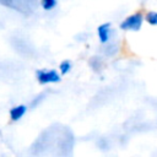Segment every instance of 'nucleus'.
<instances>
[{
    "label": "nucleus",
    "mask_w": 157,
    "mask_h": 157,
    "mask_svg": "<svg viewBox=\"0 0 157 157\" xmlns=\"http://www.w3.org/2000/svg\"><path fill=\"white\" fill-rule=\"evenodd\" d=\"M145 21L151 26H157V12L156 11H148L145 16Z\"/></svg>",
    "instance_id": "6"
},
{
    "label": "nucleus",
    "mask_w": 157,
    "mask_h": 157,
    "mask_svg": "<svg viewBox=\"0 0 157 157\" xmlns=\"http://www.w3.org/2000/svg\"><path fill=\"white\" fill-rule=\"evenodd\" d=\"M144 21H145V16L140 12H135V13L128 16L125 20H123V22L119 25V28L123 31L137 32V31H140Z\"/></svg>",
    "instance_id": "1"
},
{
    "label": "nucleus",
    "mask_w": 157,
    "mask_h": 157,
    "mask_svg": "<svg viewBox=\"0 0 157 157\" xmlns=\"http://www.w3.org/2000/svg\"><path fill=\"white\" fill-rule=\"evenodd\" d=\"M71 69H72V64H71V61H69V60H64V61L60 63L59 71H60L61 75H66V74H69V72L71 71Z\"/></svg>",
    "instance_id": "5"
},
{
    "label": "nucleus",
    "mask_w": 157,
    "mask_h": 157,
    "mask_svg": "<svg viewBox=\"0 0 157 157\" xmlns=\"http://www.w3.org/2000/svg\"><path fill=\"white\" fill-rule=\"evenodd\" d=\"M37 81L40 85H48V83H56L61 80V74L56 70H37L36 71Z\"/></svg>",
    "instance_id": "2"
},
{
    "label": "nucleus",
    "mask_w": 157,
    "mask_h": 157,
    "mask_svg": "<svg viewBox=\"0 0 157 157\" xmlns=\"http://www.w3.org/2000/svg\"><path fill=\"white\" fill-rule=\"evenodd\" d=\"M110 32H112V28H110V23H102L98 26L97 28V34H98V38H99V42L101 43H107L109 40V37H110Z\"/></svg>",
    "instance_id": "3"
},
{
    "label": "nucleus",
    "mask_w": 157,
    "mask_h": 157,
    "mask_svg": "<svg viewBox=\"0 0 157 157\" xmlns=\"http://www.w3.org/2000/svg\"><path fill=\"white\" fill-rule=\"evenodd\" d=\"M27 112V107L25 104H18V105H15L10 109V119L12 121H18Z\"/></svg>",
    "instance_id": "4"
},
{
    "label": "nucleus",
    "mask_w": 157,
    "mask_h": 157,
    "mask_svg": "<svg viewBox=\"0 0 157 157\" xmlns=\"http://www.w3.org/2000/svg\"><path fill=\"white\" fill-rule=\"evenodd\" d=\"M56 0H40V5L45 11H52L56 6Z\"/></svg>",
    "instance_id": "7"
}]
</instances>
